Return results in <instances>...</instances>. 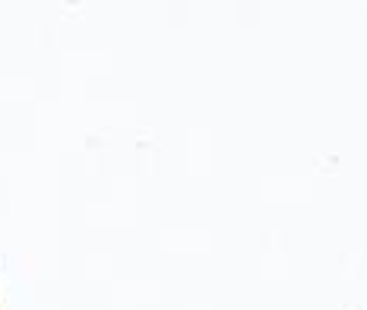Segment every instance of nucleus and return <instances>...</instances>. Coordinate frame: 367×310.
<instances>
[]
</instances>
